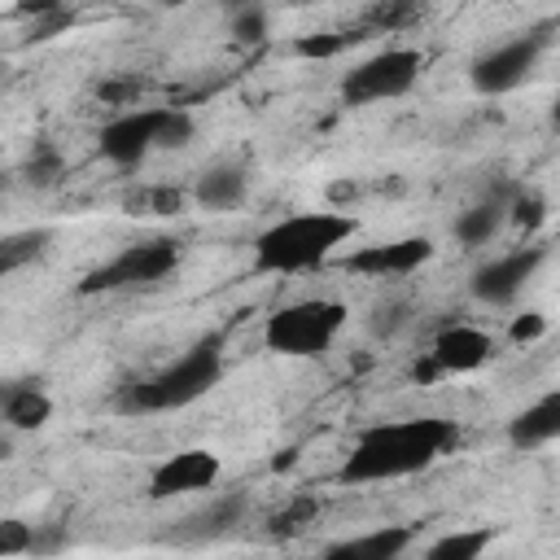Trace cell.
<instances>
[{"label": "cell", "instance_id": "6da1fadb", "mask_svg": "<svg viewBox=\"0 0 560 560\" xmlns=\"http://www.w3.org/2000/svg\"><path fill=\"white\" fill-rule=\"evenodd\" d=\"M455 438H459V429L451 420H442V416H407V420L368 424L350 442V451H346V459L337 468V481L368 486V481L416 477L429 464H438Z\"/></svg>", "mask_w": 560, "mask_h": 560}, {"label": "cell", "instance_id": "7a4b0ae2", "mask_svg": "<svg viewBox=\"0 0 560 560\" xmlns=\"http://www.w3.org/2000/svg\"><path fill=\"white\" fill-rule=\"evenodd\" d=\"M354 232H359V223L350 214H341V210H298V214H284V219H276L271 228H262L254 236V271H262V276L315 271Z\"/></svg>", "mask_w": 560, "mask_h": 560}, {"label": "cell", "instance_id": "3957f363", "mask_svg": "<svg viewBox=\"0 0 560 560\" xmlns=\"http://www.w3.org/2000/svg\"><path fill=\"white\" fill-rule=\"evenodd\" d=\"M223 354L228 350H223V337L219 332L192 341L166 368H158V372H149L140 381H127L118 389V411H127V416H153V411L192 407L197 398H206L223 381Z\"/></svg>", "mask_w": 560, "mask_h": 560}, {"label": "cell", "instance_id": "277c9868", "mask_svg": "<svg viewBox=\"0 0 560 560\" xmlns=\"http://www.w3.org/2000/svg\"><path fill=\"white\" fill-rule=\"evenodd\" d=\"M346 319H350V311L337 298H298L267 315L262 346L280 359H319L332 350Z\"/></svg>", "mask_w": 560, "mask_h": 560}, {"label": "cell", "instance_id": "5b68a950", "mask_svg": "<svg viewBox=\"0 0 560 560\" xmlns=\"http://www.w3.org/2000/svg\"><path fill=\"white\" fill-rule=\"evenodd\" d=\"M420 70H424V57L416 48H381L341 74V101L354 109L398 101L420 83Z\"/></svg>", "mask_w": 560, "mask_h": 560}, {"label": "cell", "instance_id": "8992f818", "mask_svg": "<svg viewBox=\"0 0 560 560\" xmlns=\"http://www.w3.org/2000/svg\"><path fill=\"white\" fill-rule=\"evenodd\" d=\"M179 267V245L175 241H136L122 245L114 258H105L101 267H92L79 284V293H118V289H136V284H158Z\"/></svg>", "mask_w": 560, "mask_h": 560}, {"label": "cell", "instance_id": "52a82bcc", "mask_svg": "<svg viewBox=\"0 0 560 560\" xmlns=\"http://www.w3.org/2000/svg\"><path fill=\"white\" fill-rule=\"evenodd\" d=\"M542 48H547V35H542V31L512 35V39L486 48V52L472 61L468 79H472V88H477L481 96H508V92H516V88L534 74Z\"/></svg>", "mask_w": 560, "mask_h": 560}, {"label": "cell", "instance_id": "ba28073f", "mask_svg": "<svg viewBox=\"0 0 560 560\" xmlns=\"http://www.w3.org/2000/svg\"><path fill=\"white\" fill-rule=\"evenodd\" d=\"M542 258H547V245L508 249V254L481 262V267L472 271V280H468V289H472V298L486 302V306H508V302H516L521 289L534 280V271L542 267Z\"/></svg>", "mask_w": 560, "mask_h": 560}, {"label": "cell", "instance_id": "9c48e42d", "mask_svg": "<svg viewBox=\"0 0 560 560\" xmlns=\"http://www.w3.org/2000/svg\"><path fill=\"white\" fill-rule=\"evenodd\" d=\"M223 472V459L206 446H184L166 459H158L149 468V499H179V494H197V490H210Z\"/></svg>", "mask_w": 560, "mask_h": 560}, {"label": "cell", "instance_id": "30bf717a", "mask_svg": "<svg viewBox=\"0 0 560 560\" xmlns=\"http://www.w3.org/2000/svg\"><path fill=\"white\" fill-rule=\"evenodd\" d=\"M166 118V105L162 109H122L118 118H109L96 136V149L105 162L114 166H140L153 149H158V127Z\"/></svg>", "mask_w": 560, "mask_h": 560}, {"label": "cell", "instance_id": "8fae6325", "mask_svg": "<svg viewBox=\"0 0 560 560\" xmlns=\"http://www.w3.org/2000/svg\"><path fill=\"white\" fill-rule=\"evenodd\" d=\"M438 254V245L429 236H398V241H376V245H359L346 267L354 276H368V280H402L411 271H420L429 258Z\"/></svg>", "mask_w": 560, "mask_h": 560}, {"label": "cell", "instance_id": "7c38bea8", "mask_svg": "<svg viewBox=\"0 0 560 560\" xmlns=\"http://www.w3.org/2000/svg\"><path fill=\"white\" fill-rule=\"evenodd\" d=\"M494 359V337L472 328V324H451L433 337V350H429V363L438 368V376H464V372H477Z\"/></svg>", "mask_w": 560, "mask_h": 560}, {"label": "cell", "instance_id": "4fadbf2b", "mask_svg": "<svg viewBox=\"0 0 560 560\" xmlns=\"http://www.w3.org/2000/svg\"><path fill=\"white\" fill-rule=\"evenodd\" d=\"M0 420L18 433H35L52 420V394L39 381H0Z\"/></svg>", "mask_w": 560, "mask_h": 560}, {"label": "cell", "instance_id": "5bb4252c", "mask_svg": "<svg viewBox=\"0 0 560 560\" xmlns=\"http://www.w3.org/2000/svg\"><path fill=\"white\" fill-rule=\"evenodd\" d=\"M556 438H560V389H547L538 402H529L508 420V442L516 451H538L551 446Z\"/></svg>", "mask_w": 560, "mask_h": 560}, {"label": "cell", "instance_id": "9a60e30c", "mask_svg": "<svg viewBox=\"0 0 560 560\" xmlns=\"http://www.w3.org/2000/svg\"><path fill=\"white\" fill-rule=\"evenodd\" d=\"M249 192V171L236 166V162H219V166H206L192 184V201L201 210H232L241 206Z\"/></svg>", "mask_w": 560, "mask_h": 560}, {"label": "cell", "instance_id": "2e32d148", "mask_svg": "<svg viewBox=\"0 0 560 560\" xmlns=\"http://www.w3.org/2000/svg\"><path fill=\"white\" fill-rule=\"evenodd\" d=\"M411 529L407 525H381V529H368V534H350L341 542H328L324 556H354V560H394L411 547Z\"/></svg>", "mask_w": 560, "mask_h": 560}, {"label": "cell", "instance_id": "e0dca14e", "mask_svg": "<svg viewBox=\"0 0 560 560\" xmlns=\"http://www.w3.org/2000/svg\"><path fill=\"white\" fill-rule=\"evenodd\" d=\"M512 197V188L508 192H494V197H486V201H477V206H468L459 219H455V236L464 241V245H486V241H494L499 236V228H503V219H508V201Z\"/></svg>", "mask_w": 560, "mask_h": 560}, {"label": "cell", "instance_id": "ac0fdd59", "mask_svg": "<svg viewBox=\"0 0 560 560\" xmlns=\"http://www.w3.org/2000/svg\"><path fill=\"white\" fill-rule=\"evenodd\" d=\"M494 542V529L490 525H477V529H455V534H442L424 547L429 560H477L486 547Z\"/></svg>", "mask_w": 560, "mask_h": 560}, {"label": "cell", "instance_id": "d6986e66", "mask_svg": "<svg viewBox=\"0 0 560 560\" xmlns=\"http://www.w3.org/2000/svg\"><path fill=\"white\" fill-rule=\"evenodd\" d=\"M44 245H48L44 228H35V232H4L0 236V280L22 271V267H31L44 254Z\"/></svg>", "mask_w": 560, "mask_h": 560}, {"label": "cell", "instance_id": "ffe728a7", "mask_svg": "<svg viewBox=\"0 0 560 560\" xmlns=\"http://www.w3.org/2000/svg\"><path fill=\"white\" fill-rule=\"evenodd\" d=\"M241 508H245V499H241V494H228V499H219L214 508L188 516V529H184V534H188V538H219V534H228V529L236 525Z\"/></svg>", "mask_w": 560, "mask_h": 560}, {"label": "cell", "instance_id": "44dd1931", "mask_svg": "<svg viewBox=\"0 0 560 560\" xmlns=\"http://www.w3.org/2000/svg\"><path fill=\"white\" fill-rule=\"evenodd\" d=\"M192 136H197L192 114L179 109V105H166V118H162V127H158V149H184Z\"/></svg>", "mask_w": 560, "mask_h": 560}, {"label": "cell", "instance_id": "7402d4cb", "mask_svg": "<svg viewBox=\"0 0 560 560\" xmlns=\"http://www.w3.org/2000/svg\"><path fill=\"white\" fill-rule=\"evenodd\" d=\"M35 525L22 516H0V556H31Z\"/></svg>", "mask_w": 560, "mask_h": 560}, {"label": "cell", "instance_id": "603a6c76", "mask_svg": "<svg viewBox=\"0 0 560 560\" xmlns=\"http://www.w3.org/2000/svg\"><path fill=\"white\" fill-rule=\"evenodd\" d=\"M232 35L236 39H262L267 35V13L258 9V0H245V4H236V22H232Z\"/></svg>", "mask_w": 560, "mask_h": 560}, {"label": "cell", "instance_id": "cb8c5ba5", "mask_svg": "<svg viewBox=\"0 0 560 560\" xmlns=\"http://www.w3.org/2000/svg\"><path fill=\"white\" fill-rule=\"evenodd\" d=\"M547 332V315L542 311H525V315H516L512 319V328H508V337L521 346V341H538Z\"/></svg>", "mask_w": 560, "mask_h": 560}, {"label": "cell", "instance_id": "d4e9b609", "mask_svg": "<svg viewBox=\"0 0 560 560\" xmlns=\"http://www.w3.org/2000/svg\"><path fill=\"white\" fill-rule=\"evenodd\" d=\"M284 4H293V9H306V4H328V0H284Z\"/></svg>", "mask_w": 560, "mask_h": 560}, {"label": "cell", "instance_id": "484cf974", "mask_svg": "<svg viewBox=\"0 0 560 560\" xmlns=\"http://www.w3.org/2000/svg\"><path fill=\"white\" fill-rule=\"evenodd\" d=\"M153 4H166L171 9V4H184V0H153Z\"/></svg>", "mask_w": 560, "mask_h": 560}, {"label": "cell", "instance_id": "4316f807", "mask_svg": "<svg viewBox=\"0 0 560 560\" xmlns=\"http://www.w3.org/2000/svg\"><path fill=\"white\" fill-rule=\"evenodd\" d=\"M0 162H4V140H0Z\"/></svg>", "mask_w": 560, "mask_h": 560}, {"label": "cell", "instance_id": "83f0119b", "mask_svg": "<svg viewBox=\"0 0 560 560\" xmlns=\"http://www.w3.org/2000/svg\"><path fill=\"white\" fill-rule=\"evenodd\" d=\"M223 4H245V0H223Z\"/></svg>", "mask_w": 560, "mask_h": 560}]
</instances>
